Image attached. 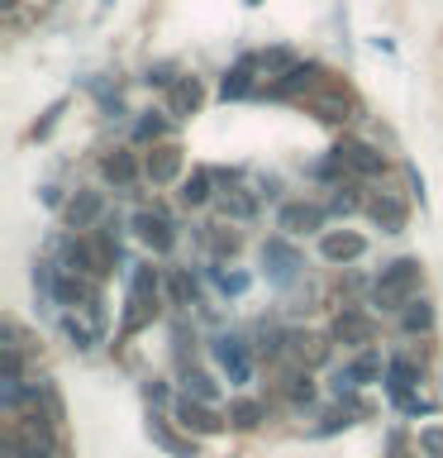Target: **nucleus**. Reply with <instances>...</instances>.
<instances>
[{
  "label": "nucleus",
  "instance_id": "nucleus-1",
  "mask_svg": "<svg viewBox=\"0 0 443 458\" xmlns=\"http://www.w3.org/2000/svg\"><path fill=\"white\" fill-rule=\"evenodd\" d=\"M410 282H415V263H396V268L377 282V301H400V291Z\"/></svg>",
  "mask_w": 443,
  "mask_h": 458
},
{
  "label": "nucleus",
  "instance_id": "nucleus-2",
  "mask_svg": "<svg viewBox=\"0 0 443 458\" xmlns=\"http://www.w3.org/2000/svg\"><path fill=\"white\" fill-rule=\"evenodd\" d=\"M215 358L229 368V378H234V382H248V358H243L238 339H215Z\"/></svg>",
  "mask_w": 443,
  "mask_h": 458
},
{
  "label": "nucleus",
  "instance_id": "nucleus-3",
  "mask_svg": "<svg viewBox=\"0 0 443 458\" xmlns=\"http://www.w3.org/2000/svg\"><path fill=\"white\" fill-rule=\"evenodd\" d=\"M176 420L186 430H196V434H215V430H220V420H215L206 406H196V401H181V406H176Z\"/></svg>",
  "mask_w": 443,
  "mask_h": 458
},
{
  "label": "nucleus",
  "instance_id": "nucleus-4",
  "mask_svg": "<svg viewBox=\"0 0 443 458\" xmlns=\"http://www.w3.org/2000/svg\"><path fill=\"white\" fill-rule=\"evenodd\" d=\"M358 253H363V239H358V234H329V239H324V258H333V263L358 258Z\"/></svg>",
  "mask_w": 443,
  "mask_h": 458
},
{
  "label": "nucleus",
  "instance_id": "nucleus-5",
  "mask_svg": "<svg viewBox=\"0 0 443 458\" xmlns=\"http://www.w3.org/2000/svg\"><path fill=\"white\" fill-rule=\"evenodd\" d=\"M282 224H286V229H296V234H301V229H315L319 210L315 206H291V210H282Z\"/></svg>",
  "mask_w": 443,
  "mask_h": 458
},
{
  "label": "nucleus",
  "instance_id": "nucleus-6",
  "mask_svg": "<svg viewBox=\"0 0 443 458\" xmlns=\"http://www.w3.org/2000/svg\"><path fill=\"white\" fill-rule=\"evenodd\" d=\"M139 234L148 239V244H158V249H167V244H172V234H167V224H162L158 215H139Z\"/></svg>",
  "mask_w": 443,
  "mask_h": 458
},
{
  "label": "nucleus",
  "instance_id": "nucleus-7",
  "mask_svg": "<svg viewBox=\"0 0 443 458\" xmlns=\"http://www.w3.org/2000/svg\"><path fill=\"white\" fill-rule=\"evenodd\" d=\"M229 415H234L238 430H253L257 420H262V406H257V401H234V411H229Z\"/></svg>",
  "mask_w": 443,
  "mask_h": 458
},
{
  "label": "nucleus",
  "instance_id": "nucleus-8",
  "mask_svg": "<svg viewBox=\"0 0 443 458\" xmlns=\"http://www.w3.org/2000/svg\"><path fill=\"white\" fill-rule=\"evenodd\" d=\"M267 258H272V263H277V268H272V272H277V277H282V282H286V277H291V268H296V258H291V253H286L282 244H267Z\"/></svg>",
  "mask_w": 443,
  "mask_h": 458
},
{
  "label": "nucleus",
  "instance_id": "nucleus-9",
  "mask_svg": "<svg viewBox=\"0 0 443 458\" xmlns=\"http://www.w3.org/2000/svg\"><path fill=\"white\" fill-rule=\"evenodd\" d=\"M196 100H201V86H196V81H181V86L172 91V105H176V110H191Z\"/></svg>",
  "mask_w": 443,
  "mask_h": 458
},
{
  "label": "nucleus",
  "instance_id": "nucleus-10",
  "mask_svg": "<svg viewBox=\"0 0 443 458\" xmlns=\"http://www.w3.org/2000/svg\"><path fill=\"white\" fill-rule=\"evenodd\" d=\"M248 91V63H238L229 77H224V95H243Z\"/></svg>",
  "mask_w": 443,
  "mask_h": 458
},
{
  "label": "nucleus",
  "instance_id": "nucleus-11",
  "mask_svg": "<svg viewBox=\"0 0 443 458\" xmlns=\"http://www.w3.org/2000/svg\"><path fill=\"white\" fill-rule=\"evenodd\" d=\"M153 434H158V444H162V449H172L176 458H196V449H191V444L172 439V434H167V430H162V425H153Z\"/></svg>",
  "mask_w": 443,
  "mask_h": 458
},
{
  "label": "nucleus",
  "instance_id": "nucleus-12",
  "mask_svg": "<svg viewBox=\"0 0 443 458\" xmlns=\"http://www.w3.org/2000/svg\"><path fill=\"white\" fill-rule=\"evenodd\" d=\"M95 210H100V201H95V196H81V201H77L72 210H67V215H72V224H86V220L95 215Z\"/></svg>",
  "mask_w": 443,
  "mask_h": 458
},
{
  "label": "nucleus",
  "instance_id": "nucleus-13",
  "mask_svg": "<svg viewBox=\"0 0 443 458\" xmlns=\"http://www.w3.org/2000/svg\"><path fill=\"white\" fill-rule=\"evenodd\" d=\"M372 215H377V220H386V224H391V229H400V220H405L396 201H377V206H372Z\"/></svg>",
  "mask_w": 443,
  "mask_h": 458
},
{
  "label": "nucleus",
  "instance_id": "nucleus-14",
  "mask_svg": "<svg viewBox=\"0 0 443 458\" xmlns=\"http://www.w3.org/2000/svg\"><path fill=\"white\" fill-rule=\"evenodd\" d=\"M186 387L201 396V401H210V396H215V382H210L206 373H186Z\"/></svg>",
  "mask_w": 443,
  "mask_h": 458
},
{
  "label": "nucleus",
  "instance_id": "nucleus-15",
  "mask_svg": "<svg viewBox=\"0 0 443 458\" xmlns=\"http://www.w3.org/2000/svg\"><path fill=\"white\" fill-rule=\"evenodd\" d=\"M348 158L358 162L363 172H377V167H381V158H377V153H372V148H348Z\"/></svg>",
  "mask_w": 443,
  "mask_h": 458
},
{
  "label": "nucleus",
  "instance_id": "nucleus-16",
  "mask_svg": "<svg viewBox=\"0 0 443 458\" xmlns=\"http://www.w3.org/2000/svg\"><path fill=\"white\" fill-rule=\"evenodd\" d=\"M338 334H353V339H367V334H372V325H367V320H358V316H348V320H338Z\"/></svg>",
  "mask_w": 443,
  "mask_h": 458
},
{
  "label": "nucleus",
  "instance_id": "nucleus-17",
  "mask_svg": "<svg viewBox=\"0 0 443 458\" xmlns=\"http://www.w3.org/2000/svg\"><path fill=\"white\" fill-rule=\"evenodd\" d=\"M181 196H186L191 206H201V201H206V177H191V182H186V191H181Z\"/></svg>",
  "mask_w": 443,
  "mask_h": 458
},
{
  "label": "nucleus",
  "instance_id": "nucleus-18",
  "mask_svg": "<svg viewBox=\"0 0 443 458\" xmlns=\"http://www.w3.org/2000/svg\"><path fill=\"white\" fill-rule=\"evenodd\" d=\"M148 172L158 177V182H167V177H172V172H176V158H172V153H162V158H158V162H153V167H148Z\"/></svg>",
  "mask_w": 443,
  "mask_h": 458
},
{
  "label": "nucleus",
  "instance_id": "nucleus-19",
  "mask_svg": "<svg viewBox=\"0 0 443 458\" xmlns=\"http://www.w3.org/2000/svg\"><path fill=\"white\" fill-rule=\"evenodd\" d=\"M405 325H410V330H425V325H429V306H425V301H420V311L405 316Z\"/></svg>",
  "mask_w": 443,
  "mask_h": 458
},
{
  "label": "nucleus",
  "instance_id": "nucleus-20",
  "mask_svg": "<svg viewBox=\"0 0 443 458\" xmlns=\"http://www.w3.org/2000/svg\"><path fill=\"white\" fill-rule=\"evenodd\" d=\"M425 449H429V454H443V434H439V430H425Z\"/></svg>",
  "mask_w": 443,
  "mask_h": 458
}]
</instances>
